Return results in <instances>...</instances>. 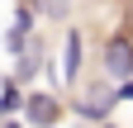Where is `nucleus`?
<instances>
[{
    "mask_svg": "<svg viewBox=\"0 0 133 128\" xmlns=\"http://www.w3.org/2000/svg\"><path fill=\"white\" fill-rule=\"evenodd\" d=\"M105 71L114 81H133V33H114L105 43Z\"/></svg>",
    "mask_w": 133,
    "mask_h": 128,
    "instance_id": "f257e3e1",
    "label": "nucleus"
},
{
    "mask_svg": "<svg viewBox=\"0 0 133 128\" xmlns=\"http://www.w3.org/2000/svg\"><path fill=\"white\" fill-rule=\"evenodd\" d=\"M105 109H109V95H90V100L81 104V114L86 119H105Z\"/></svg>",
    "mask_w": 133,
    "mask_h": 128,
    "instance_id": "0eeeda50",
    "label": "nucleus"
},
{
    "mask_svg": "<svg viewBox=\"0 0 133 128\" xmlns=\"http://www.w3.org/2000/svg\"><path fill=\"white\" fill-rule=\"evenodd\" d=\"M24 104H29V95L19 90V76H5V86H0V114H5V119H14Z\"/></svg>",
    "mask_w": 133,
    "mask_h": 128,
    "instance_id": "20e7f679",
    "label": "nucleus"
},
{
    "mask_svg": "<svg viewBox=\"0 0 133 128\" xmlns=\"http://www.w3.org/2000/svg\"><path fill=\"white\" fill-rule=\"evenodd\" d=\"M24 114H29V123H33V128H57V119H62V104L52 100V95L33 90V95H29V104H24Z\"/></svg>",
    "mask_w": 133,
    "mask_h": 128,
    "instance_id": "f03ea898",
    "label": "nucleus"
},
{
    "mask_svg": "<svg viewBox=\"0 0 133 128\" xmlns=\"http://www.w3.org/2000/svg\"><path fill=\"white\" fill-rule=\"evenodd\" d=\"M81 57H86V43H81V33H66V43H62V76H66V81H76Z\"/></svg>",
    "mask_w": 133,
    "mask_h": 128,
    "instance_id": "39448f33",
    "label": "nucleus"
},
{
    "mask_svg": "<svg viewBox=\"0 0 133 128\" xmlns=\"http://www.w3.org/2000/svg\"><path fill=\"white\" fill-rule=\"evenodd\" d=\"M38 67H43V47H29V52H19V71L14 76H33Z\"/></svg>",
    "mask_w": 133,
    "mask_h": 128,
    "instance_id": "423d86ee",
    "label": "nucleus"
},
{
    "mask_svg": "<svg viewBox=\"0 0 133 128\" xmlns=\"http://www.w3.org/2000/svg\"><path fill=\"white\" fill-rule=\"evenodd\" d=\"M29 33H33V5H29V0H24V5H19V14H14V29H10V52H24V43H29Z\"/></svg>",
    "mask_w": 133,
    "mask_h": 128,
    "instance_id": "7ed1b4c3",
    "label": "nucleus"
},
{
    "mask_svg": "<svg viewBox=\"0 0 133 128\" xmlns=\"http://www.w3.org/2000/svg\"><path fill=\"white\" fill-rule=\"evenodd\" d=\"M0 128H24V123H19V119H5V123H0Z\"/></svg>",
    "mask_w": 133,
    "mask_h": 128,
    "instance_id": "6e6552de",
    "label": "nucleus"
},
{
    "mask_svg": "<svg viewBox=\"0 0 133 128\" xmlns=\"http://www.w3.org/2000/svg\"><path fill=\"white\" fill-rule=\"evenodd\" d=\"M105 128H114V123H105Z\"/></svg>",
    "mask_w": 133,
    "mask_h": 128,
    "instance_id": "1a4fd4ad",
    "label": "nucleus"
}]
</instances>
